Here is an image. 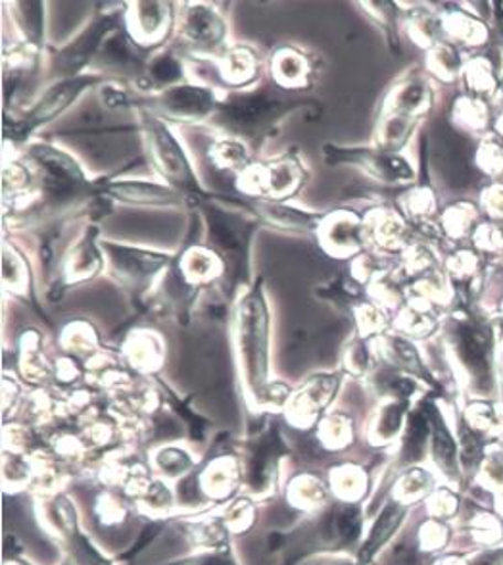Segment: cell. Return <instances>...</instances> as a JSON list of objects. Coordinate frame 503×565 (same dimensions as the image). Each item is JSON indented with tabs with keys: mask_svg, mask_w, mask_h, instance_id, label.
<instances>
[{
	"mask_svg": "<svg viewBox=\"0 0 503 565\" xmlns=\"http://www.w3.org/2000/svg\"><path fill=\"white\" fill-rule=\"evenodd\" d=\"M269 312L261 281L246 295L237 310V350L246 395L254 406H269L271 383L267 381Z\"/></svg>",
	"mask_w": 503,
	"mask_h": 565,
	"instance_id": "obj_1",
	"label": "cell"
},
{
	"mask_svg": "<svg viewBox=\"0 0 503 565\" xmlns=\"http://www.w3.org/2000/svg\"><path fill=\"white\" fill-rule=\"evenodd\" d=\"M308 103H290L274 95L271 90H250L238 93L222 105L220 116L223 124L243 131V134L256 135L266 131V127L285 116V114Z\"/></svg>",
	"mask_w": 503,
	"mask_h": 565,
	"instance_id": "obj_2",
	"label": "cell"
},
{
	"mask_svg": "<svg viewBox=\"0 0 503 565\" xmlns=\"http://www.w3.org/2000/svg\"><path fill=\"white\" fill-rule=\"evenodd\" d=\"M142 124H145V131L149 135L150 150L154 157L156 168L160 170L163 178L179 189H183L185 193L201 196L202 189L194 178L193 168L189 164L185 152L170 129L150 114L142 116Z\"/></svg>",
	"mask_w": 503,
	"mask_h": 565,
	"instance_id": "obj_3",
	"label": "cell"
},
{
	"mask_svg": "<svg viewBox=\"0 0 503 565\" xmlns=\"http://www.w3.org/2000/svg\"><path fill=\"white\" fill-rule=\"evenodd\" d=\"M97 82L98 79L95 75H75V77H69L66 82L60 83L54 89L49 90L45 97L39 100L35 110L23 121L15 124V126L7 121L4 131H7L8 139L23 141L35 127L43 126L46 121L58 118L60 114L64 113L67 106L72 105L75 98L82 95L83 90L90 87V85H95Z\"/></svg>",
	"mask_w": 503,
	"mask_h": 565,
	"instance_id": "obj_4",
	"label": "cell"
},
{
	"mask_svg": "<svg viewBox=\"0 0 503 565\" xmlns=\"http://www.w3.org/2000/svg\"><path fill=\"white\" fill-rule=\"evenodd\" d=\"M458 354L481 391L492 387V335L484 326L461 323L456 328Z\"/></svg>",
	"mask_w": 503,
	"mask_h": 565,
	"instance_id": "obj_5",
	"label": "cell"
},
{
	"mask_svg": "<svg viewBox=\"0 0 503 565\" xmlns=\"http://www.w3.org/2000/svg\"><path fill=\"white\" fill-rule=\"evenodd\" d=\"M31 157L45 168L49 175L46 186L52 199H72L75 193L82 191L83 186H87L82 166L66 152L49 145H35L31 147Z\"/></svg>",
	"mask_w": 503,
	"mask_h": 565,
	"instance_id": "obj_6",
	"label": "cell"
},
{
	"mask_svg": "<svg viewBox=\"0 0 503 565\" xmlns=\"http://www.w3.org/2000/svg\"><path fill=\"white\" fill-rule=\"evenodd\" d=\"M285 452L287 448L282 445L279 431L275 427L261 433V437L250 445L248 458H246V484L250 487L254 494H264L274 489L279 461Z\"/></svg>",
	"mask_w": 503,
	"mask_h": 565,
	"instance_id": "obj_7",
	"label": "cell"
},
{
	"mask_svg": "<svg viewBox=\"0 0 503 565\" xmlns=\"http://www.w3.org/2000/svg\"><path fill=\"white\" fill-rule=\"evenodd\" d=\"M341 385V375H318L308 381L295 398L290 406V416L297 419V424L308 425L321 414V409L327 408V404L333 401L336 388Z\"/></svg>",
	"mask_w": 503,
	"mask_h": 565,
	"instance_id": "obj_8",
	"label": "cell"
},
{
	"mask_svg": "<svg viewBox=\"0 0 503 565\" xmlns=\"http://www.w3.org/2000/svg\"><path fill=\"white\" fill-rule=\"evenodd\" d=\"M106 250L116 274L126 277L127 281H145L158 274L168 262L162 254L139 250L131 246L106 245Z\"/></svg>",
	"mask_w": 503,
	"mask_h": 565,
	"instance_id": "obj_9",
	"label": "cell"
},
{
	"mask_svg": "<svg viewBox=\"0 0 503 565\" xmlns=\"http://www.w3.org/2000/svg\"><path fill=\"white\" fill-rule=\"evenodd\" d=\"M325 154L329 157V162H352V164L363 166L367 170L373 171L375 175L383 179H411L414 171L409 168L407 162L402 158L381 157L375 152H367V150H346L336 149V147H327Z\"/></svg>",
	"mask_w": 503,
	"mask_h": 565,
	"instance_id": "obj_10",
	"label": "cell"
},
{
	"mask_svg": "<svg viewBox=\"0 0 503 565\" xmlns=\"http://www.w3.org/2000/svg\"><path fill=\"white\" fill-rule=\"evenodd\" d=\"M160 105L163 110L178 116V118H204L214 110L215 95L204 87L183 85L168 89L160 97Z\"/></svg>",
	"mask_w": 503,
	"mask_h": 565,
	"instance_id": "obj_11",
	"label": "cell"
},
{
	"mask_svg": "<svg viewBox=\"0 0 503 565\" xmlns=\"http://www.w3.org/2000/svg\"><path fill=\"white\" fill-rule=\"evenodd\" d=\"M114 28V18H100L98 22L93 23L89 30L83 33L82 38L75 39L72 45L66 46L56 58V70L62 74H72L75 77V72L87 62V60L95 54L98 45L103 43L106 33Z\"/></svg>",
	"mask_w": 503,
	"mask_h": 565,
	"instance_id": "obj_12",
	"label": "cell"
},
{
	"mask_svg": "<svg viewBox=\"0 0 503 565\" xmlns=\"http://www.w3.org/2000/svg\"><path fill=\"white\" fill-rule=\"evenodd\" d=\"M97 193L108 194L118 201L135 202V204H173L178 194L171 189L147 181H111L97 186Z\"/></svg>",
	"mask_w": 503,
	"mask_h": 565,
	"instance_id": "obj_13",
	"label": "cell"
},
{
	"mask_svg": "<svg viewBox=\"0 0 503 565\" xmlns=\"http://www.w3.org/2000/svg\"><path fill=\"white\" fill-rule=\"evenodd\" d=\"M185 35L196 46L214 49L222 43L225 25L214 10L199 4L185 15Z\"/></svg>",
	"mask_w": 503,
	"mask_h": 565,
	"instance_id": "obj_14",
	"label": "cell"
},
{
	"mask_svg": "<svg viewBox=\"0 0 503 565\" xmlns=\"http://www.w3.org/2000/svg\"><path fill=\"white\" fill-rule=\"evenodd\" d=\"M250 209L267 220L269 224L279 225V227H289V230L313 231L318 230L323 217L318 214H308L302 210L285 206L274 201L252 202Z\"/></svg>",
	"mask_w": 503,
	"mask_h": 565,
	"instance_id": "obj_15",
	"label": "cell"
},
{
	"mask_svg": "<svg viewBox=\"0 0 503 565\" xmlns=\"http://www.w3.org/2000/svg\"><path fill=\"white\" fill-rule=\"evenodd\" d=\"M422 412L429 417L430 431H432V452L440 469L448 477L458 476V460H456V445L452 435L446 427L445 419L432 404H422Z\"/></svg>",
	"mask_w": 503,
	"mask_h": 565,
	"instance_id": "obj_16",
	"label": "cell"
},
{
	"mask_svg": "<svg viewBox=\"0 0 503 565\" xmlns=\"http://www.w3.org/2000/svg\"><path fill=\"white\" fill-rule=\"evenodd\" d=\"M404 515H406V507L396 504V502L388 504L383 510V513L375 521V525L371 529L367 543L363 544L362 552H360V564H367L390 541V536L400 527Z\"/></svg>",
	"mask_w": 503,
	"mask_h": 565,
	"instance_id": "obj_17",
	"label": "cell"
},
{
	"mask_svg": "<svg viewBox=\"0 0 503 565\" xmlns=\"http://www.w3.org/2000/svg\"><path fill=\"white\" fill-rule=\"evenodd\" d=\"M302 178V170L295 158H282L281 162L269 166V170L266 171L267 189L275 196H287L292 193L300 185Z\"/></svg>",
	"mask_w": 503,
	"mask_h": 565,
	"instance_id": "obj_18",
	"label": "cell"
},
{
	"mask_svg": "<svg viewBox=\"0 0 503 565\" xmlns=\"http://www.w3.org/2000/svg\"><path fill=\"white\" fill-rule=\"evenodd\" d=\"M440 154H442V164L445 170L450 173V179L458 185H467L469 183V158L465 154V147H461L458 137L453 134H448L440 147Z\"/></svg>",
	"mask_w": 503,
	"mask_h": 565,
	"instance_id": "obj_19",
	"label": "cell"
},
{
	"mask_svg": "<svg viewBox=\"0 0 503 565\" xmlns=\"http://www.w3.org/2000/svg\"><path fill=\"white\" fill-rule=\"evenodd\" d=\"M165 4L163 2H139L135 4V31L147 41L158 38L165 28Z\"/></svg>",
	"mask_w": 503,
	"mask_h": 565,
	"instance_id": "obj_20",
	"label": "cell"
},
{
	"mask_svg": "<svg viewBox=\"0 0 503 565\" xmlns=\"http://www.w3.org/2000/svg\"><path fill=\"white\" fill-rule=\"evenodd\" d=\"M100 269V258H98L95 241H93V230L83 237L82 243L75 246L72 258L67 262V276L79 279V277H90Z\"/></svg>",
	"mask_w": 503,
	"mask_h": 565,
	"instance_id": "obj_21",
	"label": "cell"
},
{
	"mask_svg": "<svg viewBox=\"0 0 503 565\" xmlns=\"http://www.w3.org/2000/svg\"><path fill=\"white\" fill-rule=\"evenodd\" d=\"M429 431L430 424L427 414L422 409L411 414L409 425H407L406 439H404V458H406V461H415L421 458Z\"/></svg>",
	"mask_w": 503,
	"mask_h": 565,
	"instance_id": "obj_22",
	"label": "cell"
},
{
	"mask_svg": "<svg viewBox=\"0 0 503 565\" xmlns=\"http://www.w3.org/2000/svg\"><path fill=\"white\" fill-rule=\"evenodd\" d=\"M214 164L220 170H243L248 164V152L237 141H222L212 149Z\"/></svg>",
	"mask_w": 503,
	"mask_h": 565,
	"instance_id": "obj_23",
	"label": "cell"
},
{
	"mask_svg": "<svg viewBox=\"0 0 503 565\" xmlns=\"http://www.w3.org/2000/svg\"><path fill=\"white\" fill-rule=\"evenodd\" d=\"M274 66L275 74L285 83L298 82L306 74V62L302 56L290 49H282L281 53H277Z\"/></svg>",
	"mask_w": 503,
	"mask_h": 565,
	"instance_id": "obj_24",
	"label": "cell"
},
{
	"mask_svg": "<svg viewBox=\"0 0 503 565\" xmlns=\"http://www.w3.org/2000/svg\"><path fill=\"white\" fill-rule=\"evenodd\" d=\"M256 70V62L252 58V54L246 49H237L229 54V58L225 60V75L227 79L235 83H243L252 77Z\"/></svg>",
	"mask_w": 503,
	"mask_h": 565,
	"instance_id": "obj_25",
	"label": "cell"
},
{
	"mask_svg": "<svg viewBox=\"0 0 503 565\" xmlns=\"http://www.w3.org/2000/svg\"><path fill=\"white\" fill-rule=\"evenodd\" d=\"M158 469L168 477L183 476L185 471L193 468V460L179 448H163L158 452Z\"/></svg>",
	"mask_w": 503,
	"mask_h": 565,
	"instance_id": "obj_26",
	"label": "cell"
},
{
	"mask_svg": "<svg viewBox=\"0 0 503 565\" xmlns=\"http://www.w3.org/2000/svg\"><path fill=\"white\" fill-rule=\"evenodd\" d=\"M394 352H396V356L400 358L402 364L406 365L407 370H411V372L417 373L422 380L429 381L430 385H435V381L430 377L429 372L425 370L421 360H419L417 350H415L409 342L396 339V341H394Z\"/></svg>",
	"mask_w": 503,
	"mask_h": 565,
	"instance_id": "obj_27",
	"label": "cell"
},
{
	"mask_svg": "<svg viewBox=\"0 0 503 565\" xmlns=\"http://www.w3.org/2000/svg\"><path fill=\"white\" fill-rule=\"evenodd\" d=\"M406 401L394 402L390 406H386L385 412H383V416H381V422H378L377 433L383 437V439H390L394 437L398 429H400L402 417H404V412H406Z\"/></svg>",
	"mask_w": 503,
	"mask_h": 565,
	"instance_id": "obj_28",
	"label": "cell"
},
{
	"mask_svg": "<svg viewBox=\"0 0 503 565\" xmlns=\"http://www.w3.org/2000/svg\"><path fill=\"white\" fill-rule=\"evenodd\" d=\"M150 74H152L156 82L173 83L181 79L183 70H181V64L173 56H160V58L154 60V64L150 67Z\"/></svg>",
	"mask_w": 503,
	"mask_h": 565,
	"instance_id": "obj_29",
	"label": "cell"
},
{
	"mask_svg": "<svg viewBox=\"0 0 503 565\" xmlns=\"http://www.w3.org/2000/svg\"><path fill=\"white\" fill-rule=\"evenodd\" d=\"M20 8L23 10V30L28 31L31 41H38L43 35V4L39 2H22Z\"/></svg>",
	"mask_w": 503,
	"mask_h": 565,
	"instance_id": "obj_30",
	"label": "cell"
},
{
	"mask_svg": "<svg viewBox=\"0 0 503 565\" xmlns=\"http://www.w3.org/2000/svg\"><path fill=\"white\" fill-rule=\"evenodd\" d=\"M461 440H463V458H465L467 468H477L482 458L481 440L477 439V435L465 425L461 427Z\"/></svg>",
	"mask_w": 503,
	"mask_h": 565,
	"instance_id": "obj_31",
	"label": "cell"
},
{
	"mask_svg": "<svg viewBox=\"0 0 503 565\" xmlns=\"http://www.w3.org/2000/svg\"><path fill=\"white\" fill-rule=\"evenodd\" d=\"M181 565H237L235 564V559L231 556L229 551H214L206 552V554H202V556H196V558L189 559L185 564Z\"/></svg>",
	"mask_w": 503,
	"mask_h": 565,
	"instance_id": "obj_32",
	"label": "cell"
},
{
	"mask_svg": "<svg viewBox=\"0 0 503 565\" xmlns=\"http://www.w3.org/2000/svg\"><path fill=\"white\" fill-rule=\"evenodd\" d=\"M252 518H254V513L250 512V508L246 507V502H238L227 513L231 527H235L237 531L248 527Z\"/></svg>",
	"mask_w": 503,
	"mask_h": 565,
	"instance_id": "obj_33",
	"label": "cell"
},
{
	"mask_svg": "<svg viewBox=\"0 0 503 565\" xmlns=\"http://www.w3.org/2000/svg\"><path fill=\"white\" fill-rule=\"evenodd\" d=\"M20 279H25V271L22 269V262L10 256V250H4V281L7 285H15Z\"/></svg>",
	"mask_w": 503,
	"mask_h": 565,
	"instance_id": "obj_34",
	"label": "cell"
},
{
	"mask_svg": "<svg viewBox=\"0 0 503 565\" xmlns=\"http://www.w3.org/2000/svg\"><path fill=\"white\" fill-rule=\"evenodd\" d=\"M77 548H79V554H82L83 565H110L90 546L89 541L83 539V536L77 539Z\"/></svg>",
	"mask_w": 503,
	"mask_h": 565,
	"instance_id": "obj_35",
	"label": "cell"
},
{
	"mask_svg": "<svg viewBox=\"0 0 503 565\" xmlns=\"http://www.w3.org/2000/svg\"><path fill=\"white\" fill-rule=\"evenodd\" d=\"M103 98L104 103H106V106H111V108H116V106L127 105V95L126 93H121V90H104Z\"/></svg>",
	"mask_w": 503,
	"mask_h": 565,
	"instance_id": "obj_36",
	"label": "cell"
},
{
	"mask_svg": "<svg viewBox=\"0 0 503 565\" xmlns=\"http://www.w3.org/2000/svg\"><path fill=\"white\" fill-rule=\"evenodd\" d=\"M422 97V89L421 87H407L404 93H402V103L406 106H415L419 100H421Z\"/></svg>",
	"mask_w": 503,
	"mask_h": 565,
	"instance_id": "obj_37",
	"label": "cell"
},
{
	"mask_svg": "<svg viewBox=\"0 0 503 565\" xmlns=\"http://www.w3.org/2000/svg\"><path fill=\"white\" fill-rule=\"evenodd\" d=\"M8 565H25V564H20V562H18V559H15V562H12V564H8Z\"/></svg>",
	"mask_w": 503,
	"mask_h": 565,
	"instance_id": "obj_38",
	"label": "cell"
}]
</instances>
